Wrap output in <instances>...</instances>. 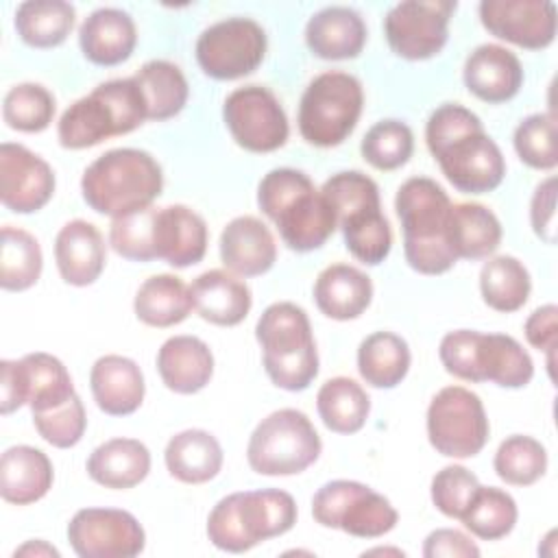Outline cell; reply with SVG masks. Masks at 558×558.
Here are the masks:
<instances>
[{
    "mask_svg": "<svg viewBox=\"0 0 558 558\" xmlns=\"http://www.w3.org/2000/svg\"><path fill=\"white\" fill-rule=\"evenodd\" d=\"M425 142L447 181L464 194H486L501 185L506 159L482 120L458 102L432 111Z\"/></svg>",
    "mask_w": 558,
    "mask_h": 558,
    "instance_id": "1",
    "label": "cell"
},
{
    "mask_svg": "<svg viewBox=\"0 0 558 558\" xmlns=\"http://www.w3.org/2000/svg\"><path fill=\"white\" fill-rule=\"evenodd\" d=\"M257 205L275 222L283 244L296 253L320 248L338 227L323 192L294 168L266 172L257 187Z\"/></svg>",
    "mask_w": 558,
    "mask_h": 558,
    "instance_id": "2",
    "label": "cell"
},
{
    "mask_svg": "<svg viewBox=\"0 0 558 558\" xmlns=\"http://www.w3.org/2000/svg\"><path fill=\"white\" fill-rule=\"evenodd\" d=\"M451 201L429 177H412L401 183L395 209L403 229V255L421 275H442L458 262L447 242Z\"/></svg>",
    "mask_w": 558,
    "mask_h": 558,
    "instance_id": "3",
    "label": "cell"
},
{
    "mask_svg": "<svg viewBox=\"0 0 558 558\" xmlns=\"http://www.w3.org/2000/svg\"><path fill=\"white\" fill-rule=\"evenodd\" d=\"M163 190L157 159L140 148H113L96 157L81 177L83 201L102 216H124L150 207Z\"/></svg>",
    "mask_w": 558,
    "mask_h": 558,
    "instance_id": "4",
    "label": "cell"
},
{
    "mask_svg": "<svg viewBox=\"0 0 558 558\" xmlns=\"http://www.w3.org/2000/svg\"><path fill=\"white\" fill-rule=\"evenodd\" d=\"M296 501L279 488L240 490L222 497L207 517L209 541L231 554L290 532L296 523Z\"/></svg>",
    "mask_w": 558,
    "mask_h": 558,
    "instance_id": "5",
    "label": "cell"
},
{
    "mask_svg": "<svg viewBox=\"0 0 558 558\" xmlns=\"http://www.w3.org/2000/svg\"><path fill=\"white\" fill-rule=\"evenodd\" d=\"M146 120V100L137 81L133 76L113 78L100 83L63 111L57 137L63 148L81 150L113 135H126Z\"/></svg>",
    "mask_w": 558,
    "mask_h": 558,
    "instance_id": "6",
    "label": "cell"
},
{
    "mask_svg": "<svg viewBox=\"0 0 558 558\" xmlns=\"http://www.w3.org/2000/svg\"><path fill=\"white\" fill-rule=\"evenodd\" d=\"M362 107L364 89L353 74L338 70L323 72L310 81L301 96L299 133L312 146H338L357 126Z\"/></svg>",
    "mask_w": 558,
    "mask_h": 558,
    "instance_id": "7",
    "label": "cell"
},
{
    "mask_svg": "<svg viewBox=\"0 0 558 558\" xmlns=\"http://www.w3.org/2000/svg\"><path fill=\"white\" fill-rule=\"evenodd\" d=\"M320 449V436L307 414L281 408L255 425L246 445V460L259 475H296L318 460Z\"/></svg>",
    "mask_w": 558,
    "mask_h": 558,
    "instance_id": "8",
    "label": "cell"
},
{
    "mask_svg": "<svg viewBox=\"0 0 558 558\" xmlns=\"http://www.w3.org/2000/svg\"><path fill=\"white\" fill-rule=\"evenodd\" d=\"M312 517L323 527L357 538H379L399 521V512L384 495L353 480L323 484L312 497Z\"/></svg>",
    "mask_w": 558,
    "mask_h": 558,
    "instance_id": "9",
    "label": "cell"
},
{
    "mask_svg": "<svg viewBox=\"0 0 558 558\" xmlns=\"http://www.w3.org/2000/svg\"><path fill=\"white\" fill-rule=\"evenodd\" d=\"M490 425L482 399L464 386L440 388L427 408L429 445L447 458H473L488 442Z\"/></svg>",
    "mask_w": 558,
    "mask_h": 558,
    "instance_id": "10",
    "label": "cell"
},
{
    "mask_svg": "<svg viewBox=\"0 0 558 558\" xmlns=\"http://www.w3.org/2000/svg\"><path fill=\"white\" fill-rule=\"evenodd\" d=\"M268 39L251 17H227L207 26L196 39V61L216 81L253 74L266 57Z\"/></svg>",
    "mask_w": 558,
    "mask_h": 558,
    "instance_id": "11",
    "label": "cell"
},
{
    "mask_svg": "<svg viewBox=\"0 0 558 558\" xmlns=\"http://www.w3.org/2000/svg\"><path fill=\"white\" fill-rule=\"evenodd\" d=\"M225 124L248 153H272L288 142L290 126L277 96L262 85L233 89L222 105Z\"/></svg>",
    "mask_w": 558,
    "mask_h": 558,
    "instance_id": "12",
    "label": "cell"
},
{
    "mask_svg": "<svg viewBox=\"0 0 558 558\" xmlns=\"http://www.w3.org/2000/svg\"><path fill=\"white\" fill-rule=\"evenodd\" d=\"M456 11L451 0H405L384 17L390 50L408 61L436 57L449 39V20Z\"/></svg>",
    "mask_w": 558,
    "mask_h": 558,
    "instance_id": "13",
    "label": "cell"
},
{
    "mask_svg": "<svg viewBox=\"0 0 558 558\" xmlns=\"http://www.w3.org/2000/svg\"><path fill=\"white\" fill-rule=\"evenodd\" d=\"M68 541L81 558H133L144 551L140 521L118 508H83L68 523Z\"/></svg>",
    "mask_w": 558,
    "mask_h": 558,
    "instance_id": "14",
    "label": "cell"
},
{
    "mask_svg": "<svg viewBox=\"0 0 558 558\" xmlns=\"http://www.w3.org/2000/svg\"><path fill=\"white\" fill-rule=\"evenodd\" d=\"M480 22L497 39L527 50L556 39V4L549 0H482Z\"/></svg>",
    "mask_w": 558,
    "mask_h": 558,
    "instance_id": "15",
    "label": "cell"
},
{
    "mask_svg": "<svg viewBox=\"0 0 558 558\" xmlns=\"http://www.w3.org/2000/svg\"><path fill=\"white\" fill-rule=\"evenodd\" d=\"M54 194V172L22 144L0 146V201L15 214L39 211Z\"/></svg>",
    "mask_w": 558,
    "mask_h": 558,
    "instance_id": "16",
    "label": "cell"
},
{
    "mask_svg": "<svg viewBox=\"0 0 558 558\" xmlns=\"http://www.w3.org/2000/svg\"><path fill=\"white\" fill-rule=\"evenodd\" d=\"M462 78L466 89L488 102L499 105L514 98L523 85V68L514 52L499 44H482L464 61Z\"/></svg>",
    "mask_w": 558,
    "mask_h": 558,
    "instance_id": "17",
    "label": "cell"
},
{
    "mask_svg": "<svg viewBox=\"0 0 558 558\" xmlns=\"http://www.w3.org/2000/svg\"><path fill=\"white\" fill-rule=\"evenodd\" d=\"M54 262L68 286H92L107 264V248L98 227L81 218L65 222L54 238Z\"/></svg>",
    "mask_w": 558,
    "mask_h": 558,
    "instance_id": "18",
    "label": "cell"
},
{
    "mask_svg": "<svg viewBox=\"0 0 558 558\" xmlns=\"http://www.w3.org/2000/svg\"><path fill=\"white\" fill-rule=\"evenodd\" d=\"M207 225L187 205H168L155 216V255L174 268L198 264L207 251Z\"/></svg>",
    "mask_w": 558,
    "mask_h": 558,
    "instance_id": "19",
    "label": "cell"
},
{
    "mask_svg": "<svg viewBox=\"0 0 558 558\" xmlns=\"http://www.w3.org/2000/svg\"><path fill=\"white\" fill-rule=\"evenodd\" d=\"M220 259L238 277H259L275 266L277 244L255 216H238L220 233Z\"/></svg>",
    "mask_w": 558,
    "mask_h": 558,
    "instance_id": "20",
    "label": "cell"
},
{
    "mask_svg": "<svg viewBox=\"0 0 558 558\" xmlns=\"http://www.w3.org/2000/svg\"><path fill=\"white\" fill-rule=\"evenodd\" d=\"M137 44V28L133 17L113 7L92 11L78 28V46L87 61L96 65L124 63Z\"/></svg>",
    "mask_w": 558,
    "mask_h": 558,
    "instance_id": "21",
    "label": "cell"
},
{
    "mask_svg": "<svg viewBox=\"0 0 558 558\" xmlns=\"http://www.w3.org/2000/svg\"><path fill=\"white\" fill-rule=\"evenodd\" d=\"M305 44L325 61L355 59L366 44V24L355 9L325 7L307 20Z\"/></svg>",
    "mask_w": 558,
    "mask_h": 558,
    "instance_id": "22",
    "label": "cell"
},
{
    "mask_svg": "<svg viewBox=\"0 0 558 558\" xmlns=\"http://www.w3.org/2000/svg\"><path fill=\"white\" fill-rule=\"evenodd\" d=\"M190 292L196 314L218 327L240 325L253 305L251 288L231 270L211 268L198 275Z\"/></svg>",
    "mask_w": 558,
    "mask_h": 558,
    "instance_id": "23",
    "label": "cell"
},
{
    "mask_svg": "<svg viewBox=\"0 0 558 558\" xmlns=\"http://www.w3.org/2000/svg\"><path fill=\"white\" fill-rule=\"evenodd\" d=\"M89 388L96 405L109 416L133 414L144 401V375L140 366L124 355H102L89 371Z\"/></svg>",
    "mask_w": 558,
    "mask_h": 558,
    "instance_id": "24",
    "label": "cell"
},
{
    "mask_svg": "<svg viewBox=\"0 0 558 558\" xmlns=\"http://www.w3.org/2000/svg\"><path fill=\"white\" fill-rule=\"evenodd\" d=\"M157 373L168 390L194 395L214 375L211 349L196 336H172L157 351Z\"/></svg>",
    "mask_w": 558,
    "mask_h": 558,
    "instance_id": "25",
    "label": "cell"
},
{
    "mask_svg": "<svg viewBox=\"0 0 558 558\" xmlns=\"http://www.w3.org/2000/svg\"><path fill=\"white\" fill-rule=\"evenodd\" d=\"M50 458L31 445H13L0 458V495L7 504L28 506L52 488Z\"/></svg>",
    "mask_w": 558,
    "mask_h": 558,
    "instance_id": "26",
    "label": "cell"
},
{
    "mask_svg": "<svg viewBox=\"0 0 558 558\" xmlns=\"http://www.w3.org/2000/svg\"><path fill=\"white\" fill-rule=\"evenodd\" d=\"M371 301V277L351 264H331L323 268L314 281V303L327 318H360Z\"/></svg>",
    "mask_w": 558,
    "mask_h": 558,
    "instance_id": "27",
    "label": "cell"
},
{
    "mask_svg": "<svg viewBox=\"0 0 558 558\" xmlns=\"http://www.w3.org/2000/svg\"><path fill=\"white\" fill-rule=\"evenodd\" d=\"M150 473V451L135 438H111L98 445L87 458V475L113 490L137 486Z\"/></svg>",
    "mask_w": 558,
    "mask_h": 558,
    "instance_id": "28",
    "label": "cell"
},
{
    "mask_svg": "<svg viewBox=\"0 0 558 558\" xmlns=\"http://www.w3.org/2000/svg\"><path fill=\"white\" fill-rule=\"evenodd\" d=\"M222 447L205 429H183L174 434L163 451L168 473L183 484H205L222 469Z\"/></svg>",
    "mask_w": 558,
    "mask_h": 558,
    "instance_id": "29",
    "label": "cell"
},
{
    "mask_svg": "<svg viewBox=\"0 0 558 558\" xmlns=\"http://www.w3.org/2000/svg\"><path fill=\"white\" fill-rule=\"evenodd\" d=\"M447 242L458 259H488L501 244V222L480 203H456L449 209Z\"/></svg>",
    "mask_w": 558,
    "mask_h": 558,
    "instance_id": "30",
    "label": "cell"
},
{
    "mask_svg": "<svg viewBox=\"0 0 558 558\" xmlns=\"http://www.w3.org/2000/svg\"><path fill=\"white\" fill-rule=\"evenodd\" d=\"M17 375L24 403L31 405V412L52 410L76 395L68 368L50 353L35 351L20 357Z\"/></svg>",
    "mask_w": 558,
    "mask_h": 558,
    "instance_id": "31",
    "label": "cell"
},
{
    "mask_svg": "<svg viewBox=\"0 0 558 558\" xmlns=\"http://www.w3.org/2000/svg\"><path fill=\"white\" fill-rule=\"evenodd\" d=\"M133 310L148 327H172L183 323L194 310L190 286L177 275H153L135 292Z\"/></svg>",
    "mask_w": 558,
    "mask_h": 558,
    "instance_id": "32",
    "label": "cell"
},
{
    "mask_svg": "<svg viewBox=\"0 0 558 558\" xmlns=\"http://www.w3.org/2000/svg\"><path fill=\"white\" fill-rule=\"evenodd\" d=\"M255 338L262 347V357L290 355L316 344L305 310L290 301L272 303L262 312Z\"/></svg>",
    "mask_w": 558,
    "mask_h": 558,
    "instance_id": "33",
    "label": "cell"
},
{
    "mask_svg": "<svg viewBox=\"0 0 558 558\" xmlns=\"http://www.w3.org/2000/svg\"><path fill=\"white\" fill-rule=\"evenodd\" d=\"M477 371L482 381H493L501 388H523L534 377V362L512 336L480 333Z\"/></svg>",
    "mask_w": 558,
    "mask_h": 558,
    "instance_id": "34",
    "label": "cell"
},
{
    "mask_svg": "<svg viewBox=\"0 0 558 558\" xmlns=\"http://www.w3.org/2000/svg\"><path fill=\"white\" fill-rule=\"evenodd\" d=\"M410 347L392 331H375L357 347V371L373 388H395L410 371Z\"/></svg>",
    "mask_w": 558,
    "mask_h": 558,
    "instance_id": "35",
    "label": "cell"
},
{
    "mask_svg": "<svg viewBox=\"0 0 558 558\" xmlns=\"http://www.w3.org/2000/svg\"><path fill=\"white\" fill-rule=\"evenodd\" d=\"M133 78L137 81L144 100H146V116L153 122H163L174 118L183 111L190 87L181 68L166 59L146 61Z\"/></svg>",
    "mask_w": 558,
    "mask_h": 558,
    "instance_id": "36",
    "label": "cell"
},
{
    "mask_svg": "<svg viewBox=\"0 0 558 558\" xmlns=\"http://www.w3.org/2000/svg\"><path fill=\"white\" fill-rule=\"evenodd\" d=\"M76 11L63 0H28L15 11L13 24L20 39L33 48L61 46L74 28Z\"/></svg>",
    "mask_w": 558,
    "mask_h": 558,
    "instance_id": "37",
    "label": "cell"
},
{
    "mask_svg": "<svg viewBox=\"0 0 558 558\" xmlns=\"http://www.w3.org/2000/svg\"><path fill=\"white\" fill-rule=\"evenodd\" d=\"M316 410L327 429L336 434H355L368 418L371 399L355 379L331 377L318 388Z\"/></svg>",
    "mask_w": 558,
    "mask_h": 558,
    "instance_id": "38",
    "label": "cell"
},
{
    "mask_svg": "<svg viewBox=\"0 0 558 558\" xmlns=\"http://www.w3.org/2000/svg\"><path fill=\"white\" fill-rule=\"evenodd\" d=\"M480 292L488 307L495 312L521 310L532 292L527 268L512 255L490 257L480 270Z\"/></svg>",
    "mask_w": 558,
    "mask_h": 558,
    "instance_id": "39",
    "label": "cell"
},
{
    "mask_svg": "<svg viewBox=\"0 0 558 558\" xmlns=\"http://www.w3.org/2000/svg\"><path fill=\"white\" fill-rule=\"evenodd\" d=\"M44 268L41 246L35 235L20 227H2L0 286L9 292H24L39 281Z\"/></svg>",
    "mask_w": 558,
    "mask_h": 558,
    "instance_id": "40",
    "label": "cell"
},
{
    "mask_svg": "<svg viewBox=\"0 0 558 558\" xmlns=\"http://www.w3.org/2000/svg\"><path fill=\"white\" fill-rule=\"evenodd\" d=\"M517 517V501L510 493L480 484L469 506L462 510L460 521L473 536L482 541H499L512 532Z\"/></svg>",
    "mask_w": 558,
    "mask_h": 558,
    "instance_id": "41",
    "label": "cell"
},
{
    "mask_svg": "<svg viewBox=\"0 0 558 558\" xmlns=\"http://www.w3.org/2000/svg\"><path fill=\"white\" fill-rule=\"evenodd\" d=\"M344 235L347 251L366 266L381 264L392 248L390 222L379 207L360 209L338 222Z\"/></svg>",
    "mask_w": 558,
    "mask_h": 558,
    "instance_id": "42",
    "label": "cell"
},
{
    "mask_svg": "<svg viewBox=\"0 0 558 558\" xmlns=\"http://www.w3.org/2000/svg\"><path fill=\"white\" fill-rule=\"evenodd\" d=\"M495 473L510 486H532L547 471V451L545 447L523 434L508 436L493 460Z\"/></svg>",
    "mask_w": 558,
    "mask_h": 558,
    "instance_id": "43",
    "label": "cell"
},
{
    "mask_svg": "<svg viewBox=\"0 0 558 558\" xmlns=\"http://www.w3.org/2000/svg\"><path fill=\"white\" fill-rule=\"evenodd\" d=\"M57 102L48 87L39 83L13 85L2 102V118L9 129L22 133L46 131L54 118Z\"/></svg>",
    "mask_w": 558,
    "mask_h": 558,
    "instance_id": "44",
    "label": "cell"
},
{
    "mask_svg": "<svg viewBox=\"0 0 558 558\" xmlns=\"http://www.w3.org/2000/svg\"><path fill=\"white\" fill-rule=\"evenodd\" d=\"M360 153L366 163L390 172L405 166L414 153V133L401 120H381L362 137Z\"/></svg>",
    "mask_w": 558,
    "mask_h": 558,
    "instance_id": "45",
    "label": "cell"
},
{
    "mask_svg": "<svg viewBox=\"0 0 558 558\" xmlns=\"http://www.w3.org/2000/svg\"><path fill=\"white\" fill-rule=\"evenodd\" d=\"M155 205L111 218L109 244L111 248L131 262H153L155 255Z\"/></svg>",
    "mask_w": 558,
    "mask_h": 558,
    "instance_id": "46",
    "label": "cell"
},
{
    "mask_svg": "<svg viewBox=\"0 0 558 558\" xmlns=\"http://www.w3.org/2000/svg\"><path fill=\"white\" fill-rule=\"evenodd\" d=\"M514 150L523 163L534 170H554L556 153V118L554 113H532L523 118L512 135Z\"/></svg>",
    "mask_w": 558,
    "mask_h": 558,
    "instance_id": "47",
    "label": "cell"
},
{
    "mask_svg": "<svg viewBox=\"0 0 558 558\" xmlns=\"http://www.w3.org/2000/svg\"><path fill=\"white\" fill-rule=\"evenodd\" d=\"M33 425L37 434L52 447L57 449H70L74 447L87 427V416H85V405L78 395H74L70 401L44 410V412H33Z\"/></svg>",
    "mask_w": 558,
    "mask_h": 558,
    "instance_id": "48",
    "label": "cell"
},
{
    "mask_svg": "<svg viewBox=\"0 0 558 558\" xmlns=\"http://www.w3.org/2000/svg\"><path fill=\"white\" fill-rule=\"evenodd\" d=\"M480 488V480L460 464L442 466L432 477V501L449 519H460L462 510L469 506L471 497Z\"/></svg>",
    "mask_w": 558,
    "mask_h": 558,
    "instance_id": "49",
    "label": "cell"
},
{
    "mask_svg": "<svg viewBox=\"0 0 558 558\" xmlns=\"http://www.w3.org/2000/svg\"><path fill=\"white\" fill-rule=\"evenodd\" d=\"M264 371L277 388L299 392L305 390L318 375V351L316 344L277 357H262Z\"/></svg>",
    "mask_w": 558,
    "mask_h": 558,
    "instance_id": "50",
    "label": "cell"
},
{
    "mask_svg": "<svg viewBox=\"0 0 558 558\" xmlns=\"http://www.w3.org/2000/svg\"><path fill=\"white\" fill-rule=\"evenodd\" d=\"M480 333L475 329H456L442 336L438 347V357L445 371L458 379L482 384L477 371V342Z\"/></svg>",
    "mask_w": 558,
    "mask_h": 558,
    "instance_id": "51",
    "label": "cell"
},
{
    "mask_svg": "<svg viewBox=\"0 0 558 558\" xmlns=\"http://www.w3.org/2000/svg\"><path fill=\"white\" fill-rule=\"evenodd\" d=\"M530 222L543 242H556V177H547L536 185L530 203Z\"/></svg>",
    "mask_w": 558,
    "mask_h": 558,
    "instance_id": "52",
    "label": "cell"
},
{
    "mask_svg": "<svg viewBox=\"0 0 558 558\" xmlns=\"http://www.w3.org/2000/svg\"><path fill=\"white\" fill-rule=\"evenodd\" d=\"M523 331H525L527 342L534 349L547 353V357H549V373H551L554 351H556V340H558V307L554 303L536 307L527 316V320L523 325Z\"/></svg>",
    "mask_w": 558,
    "mask_h": 558,
    "instance_id": "53",
    "label": "cell"
},
{
    "mask_svg": "<svg viewBox=\"0 0 558 558\" xmlns=\"http://www.w3.org/2000/svg\"><path fill=\"white\" fill-rule=\"evenodd\" d=\"M425 558H477L480 547L460 530L440 527L427 534L423 543Z\"/></svg>",
    "mask_w": 558,
    "mask_h": 558,
    "instance_id": "54",
    "label": "cell"
},
{
    "mask_svg": "<svg viewBox=\"0 0 558 558\" xmlns=\"http://www.w3.org/2000/svg\"><path fill=\"white\" fill-rule=\"evenodd\" d=\"M26 405L22 397V384L17 375V360L0 362V412L7 416Z\"/></svg>",
    "mask_w": 558,
    "mask_h": 558,
    "instance_id": "55",
    "label": "cell"
},
{
    "mask_svg": "<svg viewBox=\"0 0 558 558\" xmlns=\"http://www.w3.org/2000/svg\"><path fill=\"white\" fill-rule=\"evenodd\" d=\"M13 556H52V558H59V549H54L52 545H48L46 541H26L22 547H17L13 551Z\"/></svg>",
    "mask_w": 558,
    "mask_h": 558,
    "instance_id": "56",
    "label": "cell"
}]
</instances>
